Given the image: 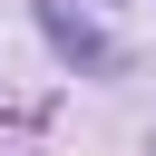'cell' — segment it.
I'll return each instance as SVG.
<instances>
[{
    "label": "cell",
    "instance_id": "obj_1",
    "mask_svg": "<svg viewBox=\"0 0 156 156\" xmlns=\"http://www.w3.org/2000/svg\"><path fill=\"white\" fill-rule=\"evenodd\" d=\"M39 29H49V49H58L78 78H117V68H127V49H117L88 10H68V0H39Z\"/></svg>",
    "mask_w": 156,
    "mask_h": 156
}]
</instances>
